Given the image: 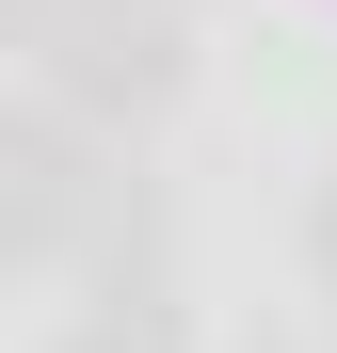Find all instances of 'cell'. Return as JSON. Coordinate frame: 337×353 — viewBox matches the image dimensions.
Wrapping results in <instances>:
<instances>
[{
    "label": "cell",
    "instance_id": "6da1fadb",
    "mask_svg": "<svg viewBox=\"0 0 337 353\" xmlns=\"http://www.w3.org/2000/svg\"><path fill=\"white\" fill-rule=\"evenodd\" d=\"M48 81L81 112H161L177 97V17H161V0H81L65 48H48Z\"/></svg>",
    "mask_w": 337,
    "mask_h": 353
},
{
    "label": "cell",
    "instance_id": "7a4b0ae2",
    "mask_svg": "<svg viewBox=\"0 0 337 353\" xmlns=\"http://www.w3.org/2000/svg\"><path fill=\"white\" fill-rule=\"evenodd\" d=\"M65 353H193V321H177V289H161V273H112L96 305L65 321Z\"/></svg>",
    "mask_w": 337,
    "mask_h": 353
},
{
    "label": "cell",
    "instance_id": "3957f363",
    "mask_svg": "<svg viewBox=\"0 0 337 353\" xmlns=\"http://www.w3.org/2000/svg\"><path fill=\"white\" fill-rule=\"evenodd\" d=\"M257 353H273V337H257Z\"/></svg>",
    "mask_w": 337,
    "mask_h": 353
}]
</instances>
